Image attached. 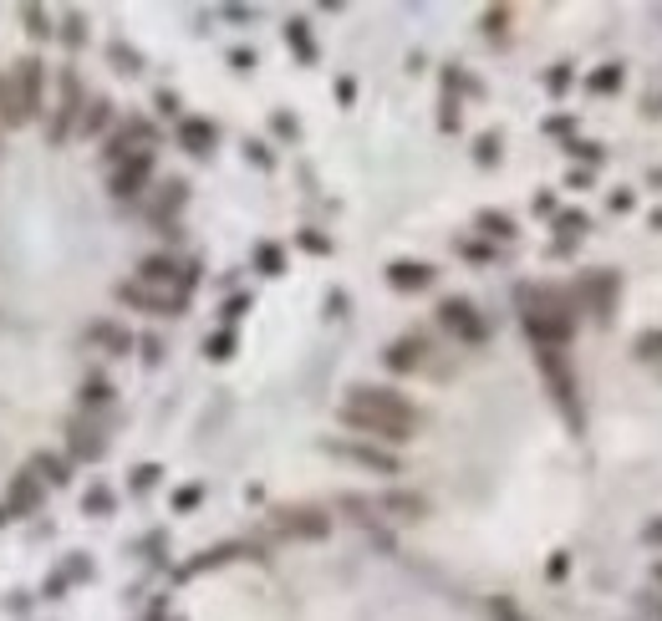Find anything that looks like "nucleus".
Here are the masks:
<instances>
[{
    "label": "nucleus",
    "mask_w": 662,
    "mask_h": 621,
    "mask_svg": "<svg viewBox=\"0 0 662 621\" xmlns=\"http://www.w3.org/2000/svg\"><path fill=\"white\" fill-rule=\"evenodd\" d=\"M337 418L347 428H357V433H367V439H377V443H408L418 433V423H423V413L392 388H351L347 398H341Z\"/></svg>",
    "instance_id": "1"
},
{
    "label": "nucleus",
    "mask_w": 662,
    "mask_h": 621,
    "mask_svg": "<svg viewBox=\"0 0 662 621\" xmlns=\"http://www.w3.org/2000/svg\"><path fill=\"white\" fill-rule=\"evenodd\" d=\"M41 87H46V66L41 56H21V62L0 77V123L5 128H26L41 117Z\"/></svg>",
    "instance_id": "2"
},
{
    "label": "nucleus",
    "mask_w": 662,
    "mask_h": 621,
    "mask_svg": "<svg viewBox=\"0 0 662 621\" xmlns=\"http://www.w3.org/2000/svg\"><path fill=\"white\" fill-rule=\"evenodd\" d=\"M519 316L535 347H566L571 341V301L556 291H525L519 296Z\"/></svg>",
    "instance_id": "3"
},
{
    "label": "nucleus",
    "mask_w": 662,
    "mask_h": 621,
    "mask_svg": "<svg viewBox=\"0 0 662 621\" xmlns=\"http://www.w3.org/2000/svg\"><path fill=\"white\" fill-rule=\"evenodd\" d=\"M82 107H87V97H82L77 77H72V72H62V103H56V113L46 117V138H52V143L72 138V133H77V117H82Z\"/></svg>",
    "instance_id": "4"
},
{
    "label": "nucleus",
    "mask_w": 662,
    "mask_h": 621,
    "mask_svg": "<svg viewBox=\"0 0 662 621\" xmlns=\"http://www.w3.org/2000/svg\"><path fill=\"white\" fill-rule=\"evenodd\" d=\"M148 179H153V153H133L113 169L107 189H113V199H138L148 189Z\"/></svg>",
    "instance_id": "5"
},
{
    "label": "nucleus",
    "mask_w": 662,
    "mask_h": 621,
    "mask_svg": "<svg viewBox=\"0 0 662 621\" xmlns=\"http://www.w3.org/2000/svg\"><path fill=\"white\" fill-rule=\"evenodd\" d=\"M275 525L286 535H296V540H326L331 535V515H321L316 505H291L275 515Z\"/></svg>",
    "instance_id": "6"
},
{
    "label": "nucleus",
    "mask_w": 662,
    "mask_h": 621,
    "mask_svg": "<svg viewBox=\"0 0 662 621\" xmlns=\"http://www.w3.org/2000/svg\"><path fill=\"white\" fill-rule=\"evenodd\" d=\"M41 499H46V479H41L36 468H21L5 489V515H36Z\"/></svg>",
    "instance_id": "7"
},
{
    "label": "nucleus",
    "mask_w": 662,
    "mask_h": 621,
    "mask_svg": "<svg viewBox=\"0 0 662 621\" xmlns=\"http://www.w3.org/2000/svg\"><path fill=\"white\" fill-rule=\"evenodd\" d=\"M326 448L337 453V458H347V464L372 468V474H403V458L388 448H372V443H326Z\"/></svg>",
    "instance_id": "8"
},
{
    "label": "nucleus",
    "mask_w": 662,
    "mask_h": 621,
    "mask_svg": "<svg viewBox=\"0 0 662 621\" xmlns=\"http://www.w3.org/2000/svg\"><path fill=\"white\" fill-rule=\"evenodd\" d=\"M66 453H72V458H82V464H97V458L107 453L103 428L92 423V418H72V423H66Z\"/></svg>",
    "instance_id": "9"
},
{
    "label": "nucleus",
    "mask_w": 662,
    "mask_h": 621,
    "mask_svg": "<svg viewBox=\"0 0 662 621\" xmlns=\"http://www.w3.org/2000/svg\"><path fill=\"white\" fill-rule=\"evenodd\" d=\"M439 321L449 326V331H454L464 347H479V341H484V321H479V310L469 306V301H443V306H439Z\"/></svg>",
    "instance_id": "10"
},
{
    "label": "nucleus",
    "mask_w": 662,
    "mask_h": 621,
    "mask_svg": "<svg viewBox=\"0 0 662 621\" xmlns=\"http://www.w3.org/2000/svg\"><path fill=\"white\" fill-rule=\"evenodd\" d=\"M117 301H123V306H138V310H158V316H179L183 310V296H158V291H148V285H138V281L117 285Z\"/></svg>",
    "instance_id": "11"
},
{
    "label": "nucleus",
    "mask_w": 662,
    "mask_h": 621,
    "mask_svg": "<svg viewBox=\"0 0 662 621\" xmlns=\"http://www.w3.org/2000/svg\"><path fill=\"white\" fill-rule=\"evenodd\" d=\"M535 357H540V372H546V382L556 388V398L571 408V398H576V377H571V367H566V357H560V347H535Z\"/></svg>",
    "instance_id": "12"
},
{
    "label": "nucleus",
    "mask_w": 662,
    "mask_h": 621,
    "mask_svg": "<svg viewBox=\"0 0 662 621\" xmlns=\"http://www.w3.org/2000/svg\"><path fill=\"white\" fill-rule=\"evenodd\" d=\"M183 199H189V183H183V179H169L153 199H148V220H153V224H169L173 214L183 209Z\"/></svg>",
    "instance_id": "13"
},
{
    "label": "nucleus",
    "mask_w": 662,
    "mask_h": 621,
    "mask_svg": "<svg viewBox=\"0 0 662 621\" xmlns=\"http://www.w3.org/2000/svg\"><path fill=\"white\" fill-rule=\"evenodd\" d=\"M382 362H388L392 372H418V367L429 362V341H423V337H403V341H392Z\"/></svg>",
    "instance_id": "14"
},
{
    "label": "nucleus",
    "mask_w": 662,
    "mask_h": 621,
    "mask_svg": "<svg viewBox=\"0 0 662 621\" xmlns=\"http://www.w3.org/2000/svg\"><path fill=\"white\" fill-rule=\"evenodd\" d=\"M388 285H392V291H429V285H433V265L398 260V265H388Z\"/></svg>",
    "instance_id": "15"
},
{
    "label": "nucleus",
    "mask_w": 662,
    "mask_h": 621,
    "mask_svg": "<svg viewBox=\"0 0 662 621\" xmlns=\"http://www.w3.org/2000/svg\"><path fill=\"white\" fill-rule=\"evenodd\" d=\"M581 296L591 301V310L607 321L611 306H617V275H591V281H581Z\"/></svg>",
    "instance_id": "16"
},
{
    "label": "nucleus",
    "mask_w": 662,
    "mask_h": 621,
    "mask_svg": "<svg viewBox=\"0 0 662 621\" xmlns=\"http://www.w3.org/2000/svg\"><path fill=\"white\" fill-rule=\"evenodd\" d=\"M179 143L189 148V153H209V148L220 143V133H214V123H204V117H183V123H179Z\"/></svg>",
    "instance_id": "17"
},
{
    "label": "nucleus",
    "mask_w": 662,
    "mask_h": 621,
    "mask_svg": "<svg viewBox=\"0 0 662 621\" xmlns=\"http://www.w3.org/2000/svg\"><path fill=\"white\" fill-rule=\"evenodd\" d=\"M107 123H113V103L107 97H87V107H82V123H77V133H103Z\"/></svg>",
    "instance_id": "18"
},
{
    "label": "nucleus",
    "mask_w": 662,
    "mask_h": 621,
    "mask_svg": "<svg viewBox=\"0 0 662 621\" xmlns=\"http://www.w3.org/2000/svg\"><path fill=\"white\" fill-rule=\"evenodd\" d=\"M31 468H36L46 484H66V479H72V464H66V458H56V453H36V458H31Z\"/></svg>",
    "instance_id": "19"
},
{
    "label": "nucleus",
    "mask_w": 662,
    "mask_h": 621,
    "mask_svg": "<svg viewBox=\"0 0 662 621\" xmlns=\"http://www.w3.org/2000/svg\"><path fill=\"white\" fill-rule=\"evenodd\" d=\"M286 41H291V52H296L301 62H316V41H311V31H306V21H291Z\"/></svg>",
    "instance_id": "20"
},
{
    "label": "nucleus",
    "mask_w": 662,
    "mask_h": 621,
    "mask_svg": "<svg viewBox=\"0 0 662 621\" xmlns=\"http://www.w3.org/2000/svg\"><path fill=\"white\" fill-rule=\"evenodd\" d=\"M92 341H103L107 351H128L133 347V337L123 331V326H113V321H97V326H92Z\"/></svg>",
    "instance_id": "21"
},
{
    "label": "nucleus",
    "mask_w": 662,
    "mask_h": 621,
    "mask_svg": "<svg viewBox=\"0 0 662 621\" xmlns=\"http://www.w3.org/2000/svg\"><path fill=\"white\" fill-rule=\"evenodd\" d=\"M382 509H392V515H398V519H418V515H423V509H429V505H423L418 494H388V499H382Z\"/></svg>",
    "instance_id": "22"
},
{
    "label": "nucleus",
    "mask_w": 662,
    "mask_h": 621,
    "mask_svg": "<svg viewBox=\"0 0 662 621\" xmlns=\"http://www.w3.org/2000/svg\"><path fill=\"white\" fill-rule=\"evenodd\" d=\"M82 509H87L92 519L113 515V489H107V484H92V489H87V499H82Z\"/></svg>",
    "instance_id": "23"
},
{
    "label": "nucleus",
    "mask_w": 662,
    "mask_h": 621,
    "mask_svg": "<svg viewBox=\"0 0 662 621\" xmlns=\"http://www.w3.org/2000/svg\"><path fill=\"white\" fill-rule=\"evenodd\" d=\"M479 230L494 234V240H515V220H509V214H494V209L479 214Z\"/></svg>",
    "instance_id": "24"
},
{
    "label": "nucleus",
    "mask_w": 662,
    "mask_h": 621,
    "mask_svg": "<svg viewBox=\"0 0 662 621\" xmlns=\"http://www.w3.org/2000/svg\"><path fill=\"white\" fill-rule=\"evenodd\" d=\"M82 402H87V408L113 402V382H107V377H87V382H82Z\"/></svg>",
    "instance_id": "25"
},
{
    "label": "nucleus",
    "mask_w": 662,
    "mask_h": 621,
    "mask_svg": "<svg viewBox=\"0 0 662 621\" xmlns=\"http://www.w3.org/2000/svg\"><path fill=\"white\" fill-rule=\"evenodd\" d=\"M255 265L265 275H281L286 271V255H281V245H255Z\"/></svg>",
    "instance_id": "26"
},
{
    "label": "nucleus",
    "mask_w": 662,
    "mask_h": 621,
    "mask_svg": "<svg viewBox=\"0 0 662 621\" xmlns=\"http://www.w3.org/2000/svg\"><path fill=\"white\" fill-rule=\"evenodd\" d=\"M21 21H26V31L31 36H52V26H46V11H41V5H26V11H21Z\"/></svg>",
    "instance_id": "27"
},
{
    "label": "nucleus",
    "mask_w": 662,
    "mask_h": 621,
    "mask_svg": "<svg viewBox=\"0 0 662 621\" xmlns=\"http://www.w3.org/2000/svg\"><path fill=\"white\" fill-rule=\"evenodd\" d=\"M209 357H214V362H224V357H230V351H234V337H230V331H220V337H209Z\"/></svg>",
    "instance_id": "28"
},
{
    "label": "nucleus",
    "mask_w": 662,
    "mask_h": 621,
    "mask_svg": "<svg viewBox=\"0 0 662 621\" xmlns=\"http://www.w3.org/2000/svg\"><path fill=\"white\" fill-rule=\"evenodd\" d=\"M82 36H87V31H82V15H66V21H62V41H66V46H82Z\"/></svg>",
    "instance_id": "29"
},
{
    "label": "nucleus",
    "mask_w": 662,
    "mask_h": 621,
    "mask_svg": "<svg viewBox=\"0 0 662 621\" xmlns=\"http://www.w3.org/2000/svg\"><path fill=\"white\" fill-rule=\"evenodd\" d=\"M591 87H597V92H617V87H622V72H617V66H607V72H597V77H591Z\"/></svg>",
    "instance_id": "30"
},
{
    "label": "nucleus",
    "mask_w": 662,
    "mask_h": 621,
    "mask_svg": "<svg viewBox=\"0 0 662 621\" xmlns=\"http://www.w3.org/2000/svg\"><path fill=\"white\" fill-rule=\"evenodd\" d=\"M158 484V464H143V468H133V489H153Z\"/></svg>",
    "instance_id": "31"
},
{
    "label": "nucleus",
    "mask_w": 662,
    "mask_h": 621,
    "mask_svg": "<svg viewBox=\"0 0 662 621\" xmlns=\"http://www.w3.org/2000/svg\"><path fill=\"white\" fill-rule=\"evenodd\" d=\"M199 499H204V489H199V484H189V489H179V494H173V509H194Z\"/></svg>",
    "instance_id": "32"
},
{
    "label": "nucleus",
    "mask_w": 662,
    "mask_h": 621,
    "mask_svg": "<svg viewBox=\"0 0 662 621\" xmlns=\"http://www.w3.org/2000/svg\"><path fill=\"white\" fill-rule=\"evenodd\" d=\"M637 357H662V331H652V337H637Z\"/></svg>",
    "instance_id": "33"
},
{
    "label": "nucleus",
    "mask_w": 662,
    "mask_h": 621,
    "mask_svg": "<svg viewBox=\"0 0 662 621\" xmlns=\"http://www.w3.org/2000/svg\"><path fill=\"white\" fill-rule=\"evenodd\" d=\"M301 245H306V250H316V255H326V250H331V245H326V234H311V230L301 234Z\"/></svg>",
    "instance_id": "34"
},
{
    "label": "nucleus",
    "mask_w": 662,
    "mask_h": 621,
    "mask_svg": "<svg viewBox=\"0 0 662 621\" xmlns=\"http://www.w3.org/2000/svg\"><path fill=\"white\" fill-rule=\"evenodd\" d=\"M494 616H499V621H525V616H519V611H515V606H509V601H505V596H499V601H494Z\"/></svg>",
    "instance_id": "35"
},
{
    "label": "nucleus",
    "mask_w": 662,
    "mask_h": 621,
    "mask_svg": "<svg viewBox=\"0 0 662 621\" xmlns=\"http://www.w3.org/2000/svg\"><path fill=\"white\" fill-rule=\"evenodd\" d=\"M494 148H499V138H494V133H489V138L479 143V163H494Z\"/></svg>",
    "instance_id": "36"
},
{
    "label": "nucleus",
    "mask_w": 662,
    "mask_h": 621,
    "mask_svg": "<svg viewBox=\"0 0 662 621\" xmlns=\"http://www.w3.org/2000/svg\"><path fill=\"white\" fill-rule=\"evenodd\" d=\"M647 540H662V519H657V525H647Z\"/></svg>",
    "instance_id": "37"
},
{
    "label": "nucleus",
    "mask_w": 662,
    "mask_h": 621,
    "mask_svg": "<svg viewBox=\"0 0 662 621\" xmlns=\"http://www.w3.org/2000/svg\"><path fill=\"white\" fill-rule=\"evenodd\" d=\"M0 519H5V509H0Z\"/></svg>",
    "instance_id": "38"
},
{
    "label": "nucleus",
    "mask_w": 662,
    "mask_h": 621,
    "mask_svg": "<svg viewBox=\"0 0 662 621\" xmlns=\"http://www.w3.org/2000/svg\"><path fill=\"white\" fill-rule=\"evenodd\" d=\"M657 576H662V570H657Z\"/></svg>",
    "instance_id": "39"
}]
</instances>
